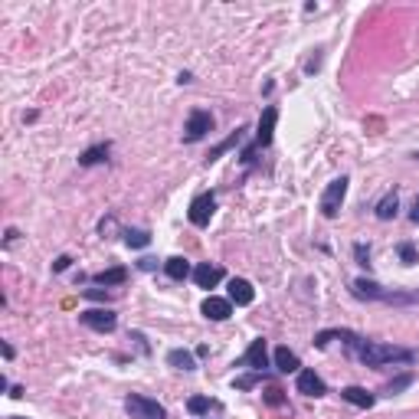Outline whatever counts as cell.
<instances>
[{"instance_id": "6da1fadb", "label": "cell", "mask_w": 419, "mask_h": 419, "mask_svg": "<svg viewBox=\"0 0 419 419\" xmlns=\"http://www.w3.org/2000/svg\"><path fill=\"white\" fill-rule=\"evenodd\" d=\"M341 341H347L357 354L364 367H384V364H416V351L410 347H396V344H380V341H364L357 334L344 331Z\"/></svg>"}, {"instance_id": "7a4b0ae2", "label": "cell", "mask_w": 419, "mask_h": 419, "mask_svg": "<svg viewBox=\"0 0 419 419\" xmlns=\"http://www.w3.org/2000/svg\"><path fill=\"white\" fill-rule=\"evenodd\" d=\"M125 410H128L131 419H167V410H164L157 400L141 393H128L125 396Z\"/></svg>"}, {"instance_id": "3957f363", "label": "cell", "mask_w": 419, "mask_h": 419, "mask_svg": "<svg viewBox=\"0 0 419 419\" xmlns=\"http://www.w3.org/2000/svg\"><path fill=\"white\" fill-rule=\"evenodd\" d=\"M347 184H351V180L341 174V177H334L331 184L325 187V194H321V203H318V210H321L328 220H334V216H337V210H341L344 197H347Z\"/></svg>"}, {"instance_id": "277c9868", "label": "cell", "mask_w": 419, "mask_h": 419, "mask_svg": "<svg viewBox=\"0 0 419 419\" xmlns=\"http://www.w3.org/2000/svg\"><path fill=\"white\" fill-rule=\"evenodd\" d=\"M213 131V115L206 108H194L187 115V125H184V141H200Z\"/></svg>"}, {"instance_id": "5b68a950", "label": "cell", "mask_w": 419, "mask_h": 419, "mask_svg": "<svg viewBox=\"0 0 419 419\" xmlns=\"http://www.w3.org/2000/svg\"><path fill=\"white\" fill-rule=\"evenodd\" d=\"M213 213H216V197L213 194H200V197H194V203H190L187 220L194 223V226H206V223L213 220Z\"/></svg>"}, {"instance_id": "8992f818", "label": "cell", "mask_w": 419, "mask_h": 419, "mask_svg": "<svg viewBox=\"0 0 419 419\" xmlns=\"http://www.w3.org/2000/svg\"><path fill=\"white\" fill-rule=\"evenodd\" d=\"M79 318H82V325L92 328V331H99V334L115 331V325H118L115 311H108V308H89V311H82Z\"/></svg>"}, {"instance_id": "52a82bcc", "label": "cell", "mask_w": 419, "mask_h": 419, "mask_svg": "<svg viewBox=\"0 0 419 419\" xmlns=\"http://www.w3.org/2000/svg\"><path fill=\"white\" fill-rule=\"evenodd\" d=\"M275 121H279V108H275V105L262 108V118H259V131H256V145L249 147V151H256V147H269V145H272Z\"/></svg>"}, {"instance_id": "ba28073f", "label": "cell", "mask_w": 419, "mask_h": 419, "mask_svg": "<svg viewBox=\"0 0 419 419\" xmlns=\"http://www.w3.org/2000/svg\"><path fill=\"white\" fill-rule=\"evenodd\" d=\"M240 364H242V367H252L256 374L269 367V351H265V341H262V337H256V341L249 344V351L242 354Z\"/></svg>"}, {"instance_id": "9c48e42d", "label": "cell", "mask_w": 419, "mask_h": 419, "mask_svg": "<svg viewBox=\"0 0 419 419\" xmlns=\"http://www.w3.org/2000/svg\"><path fill=\"white\" fill-rule=\"evenodd\" d=\"M298 393H305V396H325L328 393V386H325V380L315 374V370H298Z\"/></svg>"}, {"instance_id": "30bf717a", "label": "cell", "mask_w": 419, "mask_h": 419, "mask_svg": "<svg viewBox=\"0 0 419 419\" xmlns=\"http://www.w3.org/2000/svg\"><path fill=\"white\" fill-rule=\"evenodd\" d=\"M200 311H203L210 321H226V318L233 315V301H230V298H216V295H210V298L200 305Z\"/></svg>"}, {"instance_id": "8fae6325", "label": "cell", "mask_w": 419, "mask_h": 419, "mask_svg": "<svg viewBox=\"0 0 419 419\" xmlns=\"http://www.w3.org/2000/svg\"><path fill=\"white\" fill-rule=\"evenodd\" d=\"M220 279H223L220 265L203 262V265H197V269H194V282H197V289H216V285H220Z\"/></svg>"}, {"instance_id": "7c38bea8", "label": "cell", "mask_w": 419, "mask_h": 419, "mask_svg": "<svg viewBox=\"0 0 419 419\" xmlns=\"http://www.w3.org/2000/svg\"><path fill=\"white\" fill-rule=\"evenodd\" d=\"M351 291H354V298H367V301H384V285H376L370 282V279H354L351 282Z\"/></svg>"}, {"instance_id": "4fadbf2b", "label": "cell", "mask_w": 419, "mask_h": 419, "mask_svg": "<svg viewBox=\"0 0 419 419\" xmlns=\"http://www.w3.org/2000/svg\"><path fill=\"white\" fill-rule=\"evenodd\" d=\"M256 298V289L246 282V279H230V301L233 305H252Z\"/></svg>"}, {"instance_id": "5bb4252c", "label": "cell", "mask_w": 419, "mask_h": 419, "mask_svg": "<svg viewBox=\"0 0 419 419\" xmlns=\"http://www.w3.org/2000/svg\"><path fill=\"white\" fill-rule=\"evenodd\" d=\"M341 396H344L347 403H354V406H360V410H370V406L376 403V396H374V393H367L364 386H344Z\"/></svg>"}, {"instance_id": "9a60e30c", "label": "cell", "mask_w": 419, "mask_h": 419, "mask_svg": "<svg viewBox=\"0 0 419 419\" xmlns=\"http://www.w3.org/2000/svg\"><path fill=\"white\" fill-rule=\"evenodd\" d=\"M301 364H298V354L289 351V347H275V370L279 374H295Z\"/></svg>"}, {"instance_id": "2e32d148", "label": "cell", "mask_w": 419, "mask_h": 419, "mask_svg": "<svg viewBox=\"0 0 419 419\" xmlns=\"http://www.w3.org/2000/svg\"><path fill=\"white\" fill-rule=\"evenodd\" d=\"M164 272L171 275L174 282H184L187 275H194V269H190V262L184 256H171L167 262H164Z\"/></svg>"}, {"instance_id": "e0dca14e", "label": "cell", "mask_w": 419, "mask_h": 419, "mask_svg": "<svg viewBox=\"0 0 419 419\" xmlns=\"http://www.w3.org/2000/svg\"><path fill=\"white\" fill-rule=\"evenodd\" d=\"M167 364H171L174 370H184V374H190V370H197V360H194V354L184 351V347H174L171 354H167Z\"/></svg>"}, {"instance_id": "ac0fdd59", "label": "cell", "mask_w": 419, "mask_h": 419, "mask_svg": "<svg viewBox=\"0 0 419 419\" xmlns=\"http://www.w3.org/2000/svg\"><path fill=\"white\" fill-rule=\"evenodd\" d=\"M95 282H99V285H125V282H128V269H125V265L105 269V272L95 275Z\"/></svg>"}, {"instance_id": "d6986e66", "label": "cell", "mask_w": 419, "mask_h": 419, "mask_svg": "<svg viewBox=\"0 0 419 419\" xmlns=\"http://www.w3.org/2000/svg\"><path fill=\"white\" fill-rule=\"evenodd\" d=\"M396 210H400V197H396V190H390V194L376 203V220H393Z\"/></svg>"}, {"instance_id": "ffe728a7", "label": "cell", "mask_w": 419, "mask_h": 419, "mask_svg": "<svg viewBox=\"0 0 419 419\" xmlns=\"http://www.w3.org/2000/svg\"><path fill=\"white\" fill-rule=\"evenodd\" d=\"M108 151H111V145H108V141H105V145H95V147H89V151H82L79 164H82V167H92V164H102L105 157H108Z\"/></svg>"}, {"instance_id": "44dd1931", "label": "cell", "mask_w": 419, "mask_h": 419, "mask_svg": "<svg viewBox=\"0 0 419 419\" xmlns=\"http://www.w3.org/2000/svg\"><path fill=\"white\" fill-rule=\"evenodd\" d=\"M216 406H220V403H216V400H210V396H190V400H187L190 416H203V413L216 410Z\"/></svg>"}, {"instance_id": "7402d4cb", "label": "cell", "mask_w": 419, "mask_h": 419, "mask_svg": "<svg viewBox=\"0 0 419 419\" xmlns=\"http://www.w3.org/2000/svg\"><path fill=\"white\" fill-rule=\"evenodd\" d=\"M147 242H151V233L147 230H125V246L141 249V246H147Z\"/></svg>"}, {"instance_id": "603a6c76", "label": "cell", "mask_w": 419, "mask_h": 419, "mask_svg": "<svg viewBox=\"0 0 419 419\" xmlns=\"http://www.w3.org/2000/svg\"><path fill=\"white\" fill-rule=\"evenodd\" d=\"M240 138H242V128H240V131H236V135H230V138H226V141H223V145H220V147H213V151H210V161H216V157H220V155H223V151H226V147H233V145H240Z\"/></svg>"}, {"instance_id": "cb8c5ba5", "label": "cell", "mask_w": 419, "mask_h": 419, "mask_svg": "<svg viewBox=\"0 0 419 419\" xmlns=\"http://www.w3.org/2000/svg\"><path fill=\"white\" fill-rule=\"evenodd\" d=\"M396 252H400V259H403L406 265H413V262H416V249H413L410 242H400V249H396Z\"/></svg>"}, {"instance_id": "d4e9b609", "label": "cell", "mask_w": 419, "mask_h": 419, "mask_svg": "<svg viewBox=\"0 0 419 419\" xmlns=\"http://www.w3.org/2000/svg\"><path fill=\"white\" fill-rule=\"evenodd\" d=\"M410 384H413V376H410V374H406V376H400V380H396V384H390V386H386V396L400 393L403 386H410Z\"/></svg>"}, {"instance_id": "484cf974", "label": "cell", "mask_w": 419, "mask_h": 419, "mask_svg": "<svg viewBox=\"0 0 419 419\" xmlns=\"http://www.w3.org/2000/svg\"><path fill=\"white\" fill-rule=\"evenodd\" d=\"M256 380H259V374H252V376H240V380H233V386H240V390H249V386H256Z\"/></svg>"}, {"instance_id": "4316f807", "label": "cell", "mask_w": 419, "mask_h": 419, "mask_svg": "<svg viewBox=\"0 0 419 419\" xmlns=\"http://www.w3.org/2000/svg\"><path fill=\"white\" fill-rule=\"evenodd\" d=\"M265 403H272V406H282V390H269V393H265Z\"/></svg>"}, {"instance_id": "83f0119b", "label": "cell", "mask_w": 419, "mask_h": 419, "mask_svg": "<svg viewBox=\"0 0 419 419\" xmlns=\"http://www.w3.org/2000/svg\"><path fill=\"white\" fill-rule=\"evenodd\" d=\"M69 262H72L69 256H60L56 262H52V272H62V269H69Z\"/></svg>"}, {"instance_id": "f1b7e54d", "label": "cell", "mask_w": 419, "mask_h": 419, "mask_svg": "<svg viewBox=\"0 0 419 419\" xmlns=\"http://www.w3.org/2000/svg\"><path fill=\"white\" fill-rule=\"evenodd\" d=\"M138 269H141V272H151V269H157V259H141Z\"/></svg>"}, {"instance_id": "f546056e", "label": "cell", "mask_w": 419, "mask_h": 419, "mask_svg": "<svg viewBox=\"0 0 419 419\" xmlns=\"http://www.w3.org/2000/svg\"><path fill=\"white\" fill-rule=\"evenodd\" d=\"M354 252H357V259H360V262L367 265V259H370V249H367V246H357Z\"/></svg>"}, {"instance_id": "4dcf8cb0", "label": "cell", "mask_w": 419, "mask_h": 419, "mask_svg": "<svg viewBox=\"0 0 419 419\" xmlns=\"http://www.w3.org/2000/svg\"><path fill=\"white\" fill-rule=\"evenodd\" d=\"M410 220L419 226V194H416V203H413V213H410Z\"/></svg>"}, {"instance_id": "1f68e13d", "label": "cell", "mask_w": 419, "mask_h": 419, "mask_svg": "<svg viewBox=\"0 0 419 419\" xmlns=\"http://www.w3.org/2000/svg\"><path fill=\"white\" fill-rule=\"evenodd\" d=\"M10 419H26V416H10Z\"/></svg>"}, {"instance_id": "d6a6232c", "label": "cell", "mask_w": 419, "mask_h": 419, "mask_svg": "<svg viewBox=\"0 0 419 419\" xmlns=\"http://www.w3.org/2000/svg\"><path fill=\"white\" fill-rule=\"evenodd\" d=\"M413 157H416V161H419V151H416V155H413Z\"/></svg>"}]
</instances>
